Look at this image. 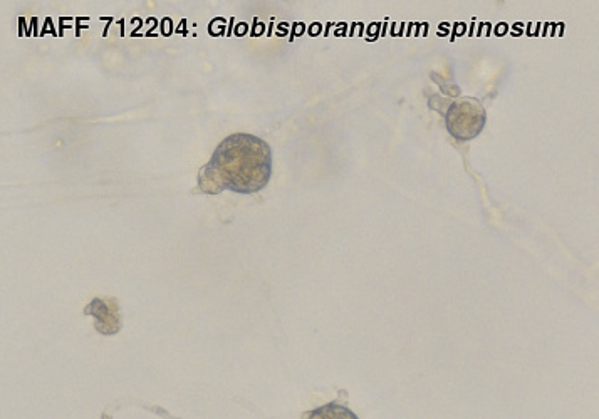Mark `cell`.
Wrapping results in <instances>:
<instances>
[{"label": "cell", "mask_w": 599, "mask_h": 419, "mask_svg": "<svg viewBox=\"0 0 599 419\" xmlns=\"http://www.w3.org/2000/svg\"><path fill=\"white\" fill-rule=\"evenodd\" d=\"M113 306H116V302L105 301V299H94V301L84 309L86 314L96 317V329H98L101 334H106V336L116 334V332L121 329L120 314H118V309H116V307L113 309Z\"/></svg>", "instance_id": "3957f363"}, {"label": "cell", "mask_w": 599, "mask_h": 419, "mask_svg": "<svg viewBox=\"0 0 599 419\" xmlns=\"http://www.w3.org/2000/svg\"><path fill=\"white\" fill-rule=\"evenodd\" d=\"M309 419H358V416L343 404L333 403L314 409L313 413L309 414Z\"/></svg>", "instance_id": "277c9868"}, {"label": "cell", "mask_w": 599, "mask_h": 419, "mask_svg": "<svg viewBox=\"0 0 599 419\" xmlns=\"http://www.w3.org/2000/svg\"><path fill=\"white\" fill-rule=\"evenodd\" d=\"M445 123L448 133L457 140H474L484 130L487 113L479 99L460 98L448 106Z\"/></svg>", "instance_id": "7a4b0ae2"}, {"label": "cell", "mask_w": 599, "mask_h": 419, "mask_svg": "<svg viewBox=\"0 0 599 419\" xmlns=\"http://www.w3.org/2000/svg\"><path fill=\"white\" fill-rule=\"evenodd\" d=\"M272 176V150L262 138L235 133L225 138L207 165L198 171V188L209 195L235 192L252 195Z\"/></svg>", "instance_id": "6da1fadb"}]
</instances>
